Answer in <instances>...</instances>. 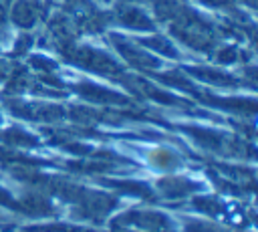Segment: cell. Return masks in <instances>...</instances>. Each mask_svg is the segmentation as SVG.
Wrapping results in <instances>:
<instances>
[{
	"label": "cell",
	"instance_id": "obj_1",
	"mask_svg": "<svg viewBox=\"0 0 258 232\" xmlns=\"http://www.w3.org/2000/svg\"><path fill=\"white\" fill-rule=\"evenodd\" d=\"M159 190L167 198H183L196 190V184L187 180H165V182H159Z\"/></svg>",
	"mask_w": 258,
	"mask_h": 232
},
{
	"label": "cell",
	"instance_id": "obj_2",
	"mask_svg": "<svg viewBox=\"0 0 258 232\" xmlns=\"http://www.w3.org/2000/svg\"><path fill=\"white\" fill-rule=\"evenodd\" d=\"M173 163H175V157H173L171 153H167V151H155V165H157V167L167 169V167H171Z\"/></svg>",
	"mask_w": 258,
	"mask_h": 232
}]
</instances>
